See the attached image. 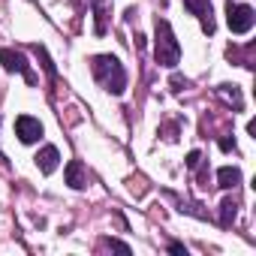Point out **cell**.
<instances>
[{
  "instance_id": "cell-16",
  "label": "cell",
  "mask_w": 256,
  "mask_h": 256,
  "mask_svg": "<svg viewBox=\"0 0 256 256\" xmlns=\"http://www.w3.org/2000/svg\"><path fill=\"white\" fill-rule=\"evenodd\" d=\"M187 88V78H181V76H172V90H184Z\"/></svg>"
},
{
  "instance_id": "cell-13",
  "label": "cell",
  "mask_w": 256,
  "mask_h": 256,
  "mask_svg": "<svg viewBox=\"0 0 256 256\" xmlns=\"http://www.w3.org/2000/svg\"><path fill=\"white\" fill-rule=\"evenodd\" d=\"M34 52L40 54V60H42V66H46V72H48V76L54 78V64L48 60V54H46V48H42V46H34Z\"/></svg>"
},
{
  "instance_id": "cell-10",
  "label": "cell",
  "mask_w": 256,
  "mask_h": 256,
  "mask_svg": "<svg viewBox=\"0 0 256 256\" xmlns=\"http://www.w3.org/2000/svg\"><path fill=\"white\" fill-rule=\"evenodd\" d=\"M94 18H96V36H102L106 30H108V0H94Z\"/></svg>"
},
{
  "instance_id": "cell-6",
  "label": "cell",
  "mask_w": 256,
  "mask_h": 256,
  "mask_svg": "<svg viewBox=\"0 0 256 256\" xmlns=\"http://www.w3.org/2000/svg\"><path fill=\"white\" fill-rule=\"evenodd\" d=\"M184 6L202 22L205 34H214V18H211V4H208V0H184Z\"/></svg>"
},
{
  "instance_id": "cell-15",
  "label": "cell",
  "mask_w": 256,
  "mask_h": 256,
  "mask_svg": "<svg viewBox=\"0 0 256 256\" xmlns=\"http://www.w3.org/2000/svg\"><path fill=\"white\" fill-rule=\"evenodd\" d=\"M199 163H202V154H199V151H190V154H187V166H190V169H199Z\"/></svg>"
},
{
  "instance_id": "cell-3",
  "label": "cell",
  "mask_w": 256,
  "mask_h": 256,
  "mask_svg": "<svg viewBox=\"0 0 256 256\" xmlns=\"http://www.w3.org/2000/svg\"><path fill=\"white\" fill-rule=\"evenodd\" d=\"M226 22H229V30L232 34H250V28H253V22H256V12H253V6H247V4H226Z\"/></svg>"
},
{
  "instance_id": "cell-1",
  "label": "cell",
  "mask_w": 256,
  "mask_h": 256,
  "mask_svg": "<svg viewBox=\"0 0 256 256\" xmlns=\"http://www.w3.org/2000/svg\"><path fill=\"white\" fill-rule=\"evenodd\" d=\"M90 72H94V78L100 82L102 90H108L114 96H120L126 90V70L114 54H94L90 58Z\"/></svg>"
},
{
  "instance_id": "cell-9",
  "label": "cell",
  "mask_w": 256,
  "mask_h": 256,
  "mask_svg": "<svg viewBox=\"0 0 256 256\" xmlns=\"http://www.w3.org/2000/svg\"><path fill=\"white\" fill-rule=\"evenodd\" d=\"M238 184H241V169H238V166H220V169H217V187L235 190Z\"/></svg>"
},
{
  "instance_id": "cell-7",
  "label": "cell",
  "mask_w": 256,
  "mask_h": 256,
  "mask_svg": "<svg viewBox=\"0 0 256 256\" xmlns=\"http://www.w3.org/2000/svg\"><path fill=\"white\" fill-rule=\"evenodd\" d=\"M36 166H40L42 175H52V172L60 166V151H58L54 145H46V148L36 154Z\"/></svg>"
},
{
  "instance_id": "cell-12",
  "label": "cell",
  "mask_w": 256,
  "mask_h": 256,
  "mask_svg": "<svg viewBox=\"0 0 256 256\" xmlns=\"http://www.w3.org/2000/svg\"><path fill=\"white\" fill-rule=\"evenodd\" d=\"M217 94H220L226 102H232L235 108H241V106H244V96H241V90H238L235 84H220V88H217Z\"/></svg>"
},
{
  "instance_id": "cell-17",
  "label": "cell",
  "mask_w": 256,
  "mask_h": 256,
  "mask_svg": "<svg viewBox=\"0 0 256 256\" xmlns=\"http://www.w3.org/2000/svg\"><path fill=\"white\" fill-rule=\"evenodd\" d=\"M220 148H223V151H235V139H229V136H220Z\"/></svg>"
},
{
  "instance_id": "cell-8",
  "label": "cell",
  "mask_w": 256,
  "mask_h": 256,
  "mask_svg": "<svg viewBox=\"0 0 256 256\" xmlns=\"http://www.w3.org/2000/svg\"><path fill=\"white\" fill-rule=\"evenodd\" d=\"M64 175H66V184H70L72 190H82V187L88 184V175H84V166H82V160H70Z\"/></svg>"
},
{
  "instance_id": "cell-2",
  "label": "cell",
  "mask_w": 256,
  "mask_h": 256,
  "mask_svg": "<svg viewBox=\"0 0 256 256\" xmlns=\"http://www.w3.org/2000/svg\"><path fill=\"white\" fill-rule=\"evenodd\" d=\"M154 58L160 66H169L175 70L178 60H181V46L175 40V30L166 18H157V36H154Z\"/></svg>"
},
{
  "instance_id": "cell-5",
  "label": "cell",
  "mask_w": 256,
  "mask_h": 256,
  "mask_svg": "<svg viewBox=\"0 0 256 256\" xmlns=\"http://www.w3.org/2000/svg\"><path fill=\"white\" fill-rule=\"evenodd\" d=\"M16 136L24 145H34V142L42 139V124L36 118H30V114H22V118H16Z\"/></svg>"
},
{
  "instance_id": "cell-18",
  "label": "cell",
  "mask_w": 256,
  "mask_h": 256,
  "mask_svg": "<svg viewBox=\"0 0 256 256\" xmlns=\"http://www.w3.org/2000/svg\"><path fill=\"white\" fill-rule=\"evenodd\" d=\"M169 253H184V256H187V247L178 244V241H172V244H169Z\"/></svg>"
},
{
  "instance_id": "cell-4",
  "label": "cell",
  "mask_w": 256,
  "mask_h": 256,
  "mask_svg": "<svg viewBox=\"0 0 256 256\" xmlns=\"http://www.w3.org/2000/svg\"><path fill=\"white\" fill-rule=\"evenodd\" d=\"M0 64H4L6 72H22V76L28 78V84H36V76L30 72L28 58H24L22 52H16V48H0Z\"/></svg>"
},
{
  "instance_id": "cell-14",
  "label": "cell",
  "mask_w": 256,
  "mask_h": 256,
  "mask_svg": "<svg viewBox=\"0 0 256 256\" xmlns=\"http://www.w3.org/2000/svg\"><path fill=\"white\" fill-rule=\"evenodd\" d=\"M102 247H112V250H120V253H130V247H126L124 241H118V238H102Z\"/></svg>"
},
{
  "instance_id": "cell-11",
  "label": "cell",
  "mask_w": 256,
  "mask_h": 256,
  "mask_svg": "<svg viewBox=\"0 0 256 256\" xmlns=\"http://www.w3.org/2000/svg\"><path fill=\"white\" fill-rule=\"evenodd\" d=\"M235 217H238V202H235L232 196H226V199L220 202V226H232Z\"/></svg>"
}]
</instances>
